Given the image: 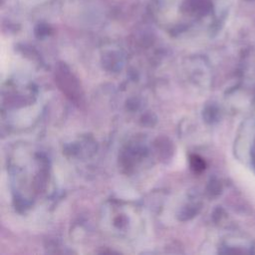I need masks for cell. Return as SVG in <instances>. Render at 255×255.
I'll use <instances>...</instances> for the list:
<instances>
[{
    "mask_svg": "<svg viewBox=\"0 0 255 255\" xmlns=\"http://www.w3.org/2000/svg\"><path fill=\"white\" fill-rule=\"evenodd\" d=\"M241 180L251 199L255 201V174L250 170L243 168L241 171Z\"/></svg>",
    "mask_w": 255,
    "mask_h": 255,
    "instance_id": "6da1fadb",
    "label": "cell"
}]
</instances>
